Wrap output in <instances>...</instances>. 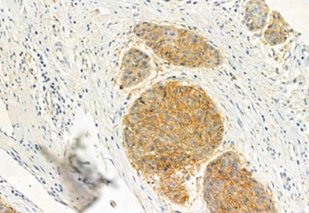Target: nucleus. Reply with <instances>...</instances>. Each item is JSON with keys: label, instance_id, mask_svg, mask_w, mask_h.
<instances>
[{"label": "nucleus", "instance_id": "f257e3e1", "mask_svg": "<svg viewBox=\"0 0 309 213\" xmlns=\"http://www.w3.org/2000/svg\"><path fill=\"white\" fill-rule=\"evenodd\" d=\"M224 126L218 109L200 88L166 82L148 90L124 123L126 150L133 166L178 204L188 199L180 175L220 146Z\"/></svg>", "mask_w": 309, "mask_h": 213}, {"label": "nucleus", "instance_id": "f03ea898", "mask_svg": "<svg viewBox=\"0 0 309 213\" xmlns=\"http://www.w3.org/2000/svg\"><path fill=\"white\" fill-rule=\"evenodd\" d=\"M204 197L210 213H278L267 191L232 151L207 166Z\"/></svg>", "mask_w": 309, "mask_h": 213}, {"label": "nucleus", "instance_id": "7ed1b4c3", "mask_svg": "<svg viewBox=\"0 0 309 213\" xmlns=\"http://www.w3.org/2000/svg\"><path fill=\"white\" fill-rule=\"evenodd\" d=\"M134 32L159 57L174 65L213 68L222 62L219 49L188 30L146 22L136 26Z\"/></svg>", "mask_w": 309, "mask_h": 213}, {"label": "nucleus", "instance_id": "20e7f679", "mask_svg": "<svg viewBox=\"0 0 309 213\" xmlns=\"http://www.w3.org/2000/svg\"><path fill=\"white\" fill-rule=\"evenodd\" d=\"M151 73L148 56L138 49L127 51L122 60L120 84L123 88H131L146 80Z\"/></svg>", "mask_w": 309, "mask_h": 213}, {"label": "nucleus", "instance_id": "39448f33", "mask_svg": "<svg viewBox=\"0 0 309 213\" xmlns=\"http://www.w3.org/2000/svg\"><path fill=\"white\" fill-rule=\"evenodd\" d=\"M269 9L263 2H247L245 11V23L248 30L257 32L262 30L267 24Z\"/></svg>", "mask_w": 309, "mask_h": 213}, {"label": "nucleus", "instance_id": "423d86ee", "mask_svg": "<svg viewBox=\"0 0 309 213\" xmlns=\"http://www.w3.org/2000/svg\"><path fill=\"white\" fill-rule=\"evenodd\" d=\"M289 33V26L279 12H273L271 20L267 31L264 32V39L270 46L284 43Z\"/></svg>", "mask_w": 309, "mask_h": 213}, {"label": "nucleus", "instance_id": "0eeeda50", "mask_svg": "<svg viewBox=\"0 0 309 213\" xmlns=\"http://www.w3.org/2000/svg\"><path fill=\"white\" fill-rule=\"evenodd\" d=\"M0 213H19L15 209L11 208L10 205L5 204L1 199H0Z\"/></svg>", "mask_w": 309, "mask_h": 213}]
</instances>
